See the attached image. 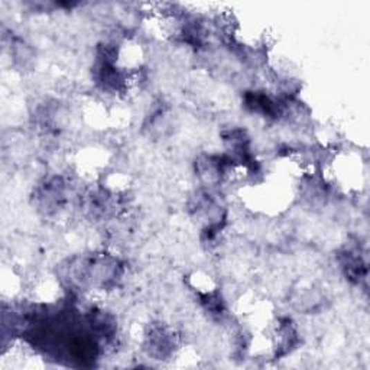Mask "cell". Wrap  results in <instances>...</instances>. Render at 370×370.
<instances>
[{
  "label": "cell",
  "mask_w": 370,
  "mask_h": 370,
  "mask_svg": "<svg viewBox=\"0 0 370 370\" xmlns=\"http://www.w3.org/2000/svg\"><path fill=\"white\" fill-rule=\"evenodd\" d=\"M331 178L346 189H359L363 184V168L359 158L349 155L337 159L331 167Z\"/></svg>",
  "instance_id": "cell-1"
},
{
  "label": "cell",
  "mask_w": 370,
  "mask_h": 370,
  "mask_svg": "<svg viewBox=\"0 0 370 370\" xmlns=\"http://www.w3.org/2000/svg\"><path fill=\"white\" fill-rule=\"evenodd\" d=\"M191 282H192V285H194L197 291H200L201 294H205V295H210L216 288L214 281L208 275H205V273H201V272L194 273V275H192V278H191Z\"/></svg>",
  "instance_id": "cell-2"
}]
</instances>
